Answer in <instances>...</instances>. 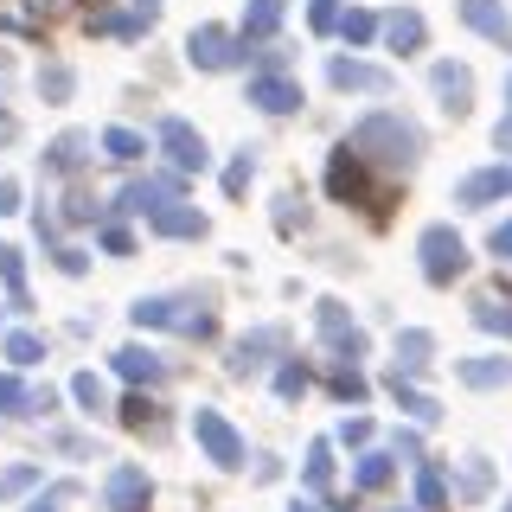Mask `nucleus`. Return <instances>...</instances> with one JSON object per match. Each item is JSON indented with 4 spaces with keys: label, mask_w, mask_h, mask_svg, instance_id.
<instances>
[{
    "label": "nucleus",
    "mask_w": 512,
    "mask_h": 512,
    "mask_svg": "<svg viewBox=\"0 0 512 512\" xmlns=\"http://www.w3.org/2000/svg\"><path fill=\"white\" fill-rule=\"evenodd\" d=\"M308 487H314V493H327V487H333V448H327V442H314V448H308Z\"/></svg>",
    "instance_id": "obj_30"
},
{
    "label": "nucleus",
    "mask_w": 512,
    "mask_h": 512,
    "mask_svg": "<svg viewBox=\"0 0 512 512\" xmlns=\"http://www.w3.org/2000/svg\"><path fill=\"white\" fill-rule=\"evenodd\" d=\"M148 416H154V404H148V397H128V404H122V423H148Z\"/></svg>",
    "instance_id": "obj_42"
},
{
    "label": "nucleus",
    "mask_w": 512,
    "mask_h": 512,
    "mask_svg": "<svg viewBox=\"0 0 512 512\" xmlns=\"http://www.w3.org/2000/svg\"><path fill=\"white\" fill-rule=\"evenodd\" d=\"M192 442H199L205 461H218V468H244V436H237L218 410H205V404L192 410Z\"/></svg>",
    "instance_id": "obj_3"
},
{
    "label": "nucleus",
    "mask_w": 512,
    "mask_h": 512,
    "mask_svg": "<svg viewBox=\"0 0 512 512\" xmlns=\"http://www.w3.org/2000/svg\"><path fill=\"white\" fill-rule=\"evenodd\" d=\"M461 20H468L480 39H493L500 52H512V20H506L500 0H461Z\"/></svg>",
    "instance_id": "obj_11"
},
{
    "label": "nucleus",
    "mask_w": 512,
    "mask_h": 512,
    "mask_svg": "<svg viewBox=\"0 0 512 512\" xmlns=\"http://www.w3.org/2000/svg\"><path fill=\"white\" fill-rule=\"evenodd\" d=\"M244 52H250V39L244 32H224V26H199L186 39V58L199 71H231V64H244Z\"/></svg>",
    "instance_id": "obj_4"
},
{
    "label": "nucleus",
    "mask_w": 512,
    "mask_h": 512,
    "mask_svg": "<svg viewBox=\"0 0 512 512\" xmlns=\"http://www.w3.org/2000/svg\"><path fill=\"white\" fill-rule=\"evenodd\" d=\"M340 20H346V13H340V0H314V7H308V26H314V32H333Z\"/></svg>",
    "instance_id": "obj_33"
},
{
    "label": "nucleus",
    "mask_w": 512,
    "mask_h": 512,
    "mask_svg": "<svg viewBox=\"0 0 512 512\" xmlns=\"http://www.w3.org/2000/svg\"><path fill=\"white\" fill-rule=\"evenodd\" d=\"M84 148H90V135H58V141H52V154H45V160H52L58 173H71L77 160H84Z\"/></svg>",
    "instance_id": "obj_29"
},
{
    "label": "nucleus",
    "mask_w": 512,
    "mask_h": 512,
    "mask_svg": "<svg viewBox=\"0 0 512 512\" xmlns=\"http://www.w3.org/2000/svg\"><path fill=\"white\" fill-rule=\"evenodd\" d=\"M160 148H167V160H173L180 173H205V167H212V154H205V135H199L192 122H180V116L160 122Z\"/></svg>",
    "instance_id": "obj_5"
},
{
    "label": "nucleus",
    "mask_w": 512,
    "mask_h": 512,
    "mask_svg": "<svg viewBox=\"0 0 512 512\" xmlns=\"http://www.w3.org/2000/svg\"><path fill=\"white\" fill-rule=\"evenodd\" d=\"M71 397H77V404H84L90 416H96V410H109V391H103V378H96V372H77V378H71Z\"/></svg>",
    "instance_id": "obj_28"
},
{
    "label": "nucleus",
    "mask_w": 512,
    "mask_h": 512,
    "mask_svg": "<svg viewBox=\"0 0 512 512\" xmlns=\"http://www.w3.org/2000/svg\"><path fill=\"white\" fill-rule=\"evenodd\" d=\"M487 487H493V468L487 461H468L461 468V500H487Z\"/></svg>",
    "instance_id": "obj_32"
},
{
    "label": "nucleus",
    "mask_w": 512,
    "mask_h": 512,
    "mask_svg": "<svg viewBox=\"0 0 512 512\" xmlns=\"http://www.w3.org/2000/svg\"><path fill=\"white\" fill-rule=\"evenodd\" d=\"M0 212H20V180H0Z\"/></svg>",
    "instance_id": "obj_45"
},
{
    "label": "nucleus",
    "mask_w": 512,
    "mask_h": 512,
    "mask_svg": "<svg viewBox=\"0 0 512 512\" xmlns=\"http://www.w3.org/2000/svg\"><path fill=\"white\" fill-rule=\"evenodd\" d=\"M39 90L52 96V103H64V96H71V71H64V64H52V71L39 77Z\"/></svg>",
    "instance_id": "obj_36"
},
{
    "label": "nucleus",
    "mask_w": 512,
    "mask_h": 512,
    "mask_svg": "<svg viewBox=\"0 0 512 512\" xmlns=\"http://www.w3.org/2000/svg\"><path fill=\"white\" fill-rule=\"evenodd\" d=\"M340 39H346V45H372V39H378V13L352 7L346 20H340Z\"/></svg>",
    "instance_id": "obj_27"
},
{
    "label": "nucleus",
    "mask_w": 512,
    "mask_h": 512,
    "mask_svg": "<svg viewBox=\"0 0 512 512\" xmlns=\"http://www.w3.org/2000/svg\"><path fill=\"white\" fill-rule=\"evenodd\" d=\"M429 84H436V96L455 109V116L468 109V96H474V77L461 71V64H436V71H429Z\"/></svg>",
    "instance_id": "obj_14"
},
{
    "label": "nucleus",
    "mask_w": 512,
    "mask_h": 512,
    "mask_svg": "<svg viewBox=\"0 0 512 512\" xmlns=\"http://www.w3.org/2000/svg\"><path fill=\"white\" fill-rule=\"evenodd\" d=\"M487 250L500 256V263H512V218L506 224H493V237H487Z\"/></svg>",
    "instance_id": "obj_40"
},
{
    "label": "nucleus",
    "mask_w": 512,
    "mask_h": 512,
    "mask_svg": "<svg viewBox=\"0 0 512 512\" xmlns=\"http://www.w3.org/2000/svg\"><path fill=\"white\" fill-rule=\"evenodd\" d=\"M320 333H327V340L340 346L346 359H359V352H365V333L346 320V308H340V301H320Z\"/></svg>",
    "instance_id": "obj_13"
},
{
    "label": "nucleus",
    "mask_w": 512,
    "mask_h": 512,
    "mask_svg": "<svg viewBox=\"0 0 512 512\" xmlns=\"http://www.w3.org/2000/svg\"><path fill=\"white\" fill-rule=\"evenodd\" d=\"M500 199H512V167H480V173H468V180L455 186V205H500Z\"/></svg>",
    "instance_id": "obj_8"
},
{
    "label": "nucleus",
    "mask_w": 512,
    "mask_h": 512,
    "mask_svg": "<svg viewBox=\"0 0 512 512\" xmlns=\"http://www.w3.org/2000/svg\"><path fill=\"white\" fill-rule=\"evenodd\" d=\"M26 487H39V468H13V474H0V500H13V493H26Z\"/></svg>",
    "instance_id": "obj_34"
},
{
    "label": "nucleus",
    "mask_w": 512,
    "mask_h": 512,
    "mask_svg": "<svg viewBox=\"0 0 512 512\" xmlns=\"http://www.w3.org/2000/svg\"><path fill=\"white\" fill-rule=\"evenodd\" d=\"M391 474H397V461H391V455H365L359 468H352V487H359V493H378Z\"/></svg>",
    "instance_id": "obj_25"
},
{
    "label": "nucleus",
    "mask_w": 512,
    "mask_h": 512,
    "mask_svg": "<svg viewBox=\"0 0 512 512\" xmlns=\"http://www.w3.org/2000/svg\"><path fill=\"white\" fill-rule=\"evenodd\" d=\"M0 282H7V308H26V263L13 244H0Z\"/></svg>",
    "instance_id": "obj_23"
},
{
    "label": "nucleus",
    "mask_w": 512,
    "mask_h": 512,
    "mask_svg": "<svg viewBox=\"0 0 512 512\" xmlns=\"http://www.w3.org/2000/svg\"><path fill=\"white\" fill-rule=\"evenodd\" d=\"M32 512H52V506H45V500H39V506H32Z\"/></svg>",
    "instance_id": "obj_48"
},
{
    "label": "nucleus",
    "mask_w": 512,
    "mask_h": 512,
    "mask_svg": "<svg viewBox=\"0 0 512 512\" xmlns=\"http://www.w3.org/2000/svg\"><path fill=\"white\" fill-rule=\"evenodd\" d=\"M455 372H461V384H474V391H500V384H512V359H461Z\"/></svg>",
    "instance_id": "obj_17"
},
{
    "label": "nucleus",
    "mask_w": 512,
    "mask_h": 512,
    "mask_svg": "<svg viewBox=\"0 0 512 512\" xmlns=\"http://www.w3.org/2000/svg\"><path fill=\"white\" fill-rule=\"evenodd\" d=\"M116 372L128 384H154V378H167V365H160V352H148V346H122L116 352Z\"/></svg>",
    "instance_id": "obj_15"
},
{
    "label": "nucleus",
    "mask_w": 512,
    "mask_h": 512,
    "mask_svg": "<svg viewBox=\"0 0 512 512\" xmlns=\"http://www.w3.org/2000/svg\"><path fill=\"white\" fill-rule=\"evenodd\" d=\"M474 320H480V327H493V333H512V314L500 308V301H480V308H474Z\"/></svg>",
    "instance_id": "obj_35"
},
{
    "label": "nucleus",
    "mask_w": 512,
    "mask_h": 512,
    "mask_svg": "<svg viewBox=\"0 0 512 512\" xmlns=\"http://www.w3.org/2000/svg\"><path fill=\"white\" fill-rule=\"evenodd\" d=\"M384 39H391V52H416V45H423V13H391V20H384Z\"/></svg>",
    "instance_id": "obj_22"
},
{
    "label": "nucleus",
    "mask_w": 512,
    "mask_h": 512,
    "mask_svg": "<svg viewBox=\"0 0 512 512\" xmlns=\"http://www.w3.org/2000/svg\"><path fill=\"white\" fill-rule=\"evenodd\" d=\"M52 256H58L64 276H84V250H52Z\"/></svg>",
    "instance_id": "obj_44"
},
{
    "label": "nucleus",
    "mask_w": 512,
    "mask_h": 512,
    "mask_svg": "<svg viewBox=\"0 0 512 512\" xmlns=\"http://www.w3.org/2000/svg\"><path fill=\"white\" fill-rule=\"evenodd\" d=\"M506 512H512V500H506Z\"/></svg>",
    "instance_id": "obj_49"
},
{
    "label": "nucleus",
    "mask_w": 512,
    "mask_h": 512,
    "mask_svg": "<svg viewBox=\"0 0 512 512\" xmlns=\"http://www.w3.org/2000/svg\"><path fill=\"white\" fill-rule=\"evenodd\" d=\"M340 442H346V448L372 442V416H352V423H340Z\"/></svg>",
    "instance_id": "obj_38"
},
{
    "label": "nucleus",
    "mask_w": 512,
    "mask_h": 512,
    "mask_svg": "<svg viewBox=\"0 0 512 512\" xmlns=\"http://www.w3.org/2000/svg\"><path fill=\"white\" fill-rule=\"evenodd\" d=\"M416 506H423V512H442L448 506V487H442V468H436V461H423V468H416Z\"/></svg>",
    "instance_id": "obj_24"
},
{
    "label": "nucleus",
    "mask_w": 512,
    "mask_h": 512,
    "mask_svg": "<svg viewBox=\"0 0 512 512\" xmlns=\"http://www.w3.org/2000/svg\"><path fill=\"white\" fill-rule=\"evenodd\" d=\"M288 512H314V506H308V500H295V506H288Z\"/></svg>",
    "instance_id": "obj_47"
},
{
    "label": "nucleus",
    "mask_w": 512,
    "mask_h": 512,
    "mask_svg": "<svg viewBox=\"0 0 512 512\" xmlns=\"http://www.w3.org/2000/svg\"><path fill=\"white\" fill-rule=\"evenodd\" d=\"M103 148H109V160H141L148 141H141L135 128H103Z\"/></svg>",
    "instance_id": "obj_26"
},
{
    "label": "nucleus",
    "mask_w": 512,
    "mask_h": 512,
    "mask_svg": "<svg viewBox=\"0 0 512 512\" xmlns=\"http://www.w3.org/2000/svg\"><path fill=\"white\" fill-rule=\"evenodd\" d=\"M327 186H333V199H359L365 180H359V160H352V148L333 154V173H327Z\"/></svg>",
    "instance_id": "obj_21"
},
{
    "label": "nucleus",
    "mask_w": 512,
    "mask_h": 512,
    "mask_svg": "<svg viewBox=\"0 0 512 512\" xmlns=\"http://www.w3.org/2000/svg\"><path fill=\"white\" fill-rule=\"evenodd\" d=\"M493 141H500V154H512V116H500V128H493Z\"/></svg>",
    "instance_id": "obj_46"
},
{
    "label": "nucleus",
    "mask_w": 512,
    "mask_h": 512,
    "mask_svg": "<svg viewBox=\"0 0 512 512\" xmlns=\"http://www.w3.org/2000/svg\"><path fill=\"white\" fill-rule=\"evenodd\" d=\"M506 96H512V84H506Z\"/></svg>",
    "instance_id": "obj_50"
},
{
    "label": "nucleus",
    "mask_w": 512,
    "mask_h": 512,
    "mask_svg": "<svg viewBox=\"0 0 512 512\" xmlns=\"http://www.w3.org/2000/svg\"><path fill=\"white\" fill-rule=\"evenodd\" d=\"M154 237H205V218L199 205H167V212H154Z\"/></svg>",
    "instance_id": "obj_16"
},
{
    "label": "nucleus",
    "mask_w": 512,
    "mask_h": 512,
    "mask_svg": "<svg viewBox=\"0 0 512 512\" xmlns=\"http://www.w3.org/2000/svg\"><path fill=\"white\" fill-rule=\"evenodd\" d=\"M391 397H397V404H404V410L416 416V423H436V416H442L436 397H423L416 384H404V372H391Z\"/></svg>",
    "instance_id": "obj_20"
},
{
    "label": "nucleus",
    "mask_w": 512,
    "mask_h": 512,
    "mask_svg": "<svg viewBox=\"0 0 512 512\" xmlns=\"http://www.w3.org/2000/svg\"><path fill=\"white\" fill-rule=\"evenodd\" d=\"M148 500H154V487H148V474H141L135 461H122V468L103 480V506L109 512H148Z\"/></svg>",
    "instance_id": "obj_7"
},
{
    "label": "nucleus",
    "mask_w": 512,
    "mask_h": 512,
    "mask_svg": "<svg viewBox=\"0 0 512 512\" xmlns=\"http://www.w3.org/2000/svg\"><path fill=\"white\" fill-rule=\"evenodd\" d=\"M276 391H282V397H301V391H308V372H301V365H282Z\"/></svg>",
    "instance_id": "obj_39"
},
{
    "label": "nucleus",
    "mask_w": 512,
    "mask_h": 512,
    "mask_svg": "<svg viewBox=\"0 0 512 512\" xmlns=\"http://www.w3.org/2000/svg\"><path fill=\"white\" fill-rule=\"evenodd\" d=\"M429 352H436V340H429L423 327L397 333V372H423V365H429Z\"/></svg>",
    "instance_id": "obj_19"
},
{
    "label": "nucleus",
    "mask_w": 512,
    "mask_h": 512,
    "mask_svg": "<svg viewBox=\"0 0 512 512\" xmlns=\"http://www.w3.org/2000/svg\"><path fill=\"white\" fill-rule=\"evenodd\" d=\"M327 84H333V90L384 96V90H391V71H378V64H359V58H333V64H327Z\"/></svg>",
    "instance_id": "obj_9"
},
{
    "label": "nucleus",
    "mask_w": 512,
    "mask_h": 512,
    "mask_svg": "<svg viewBox=\"0 0 512 512\" xmlns=\"http://www.w3.org/2000/svg\"><path fill=\"white\" fill-rule=\"evenodd\" d=\"M346 148L365 154V160H384V167H410V160L423 154V141H416V128L404 116H365L346 135Z\"/></svg>",
    "instance_id": "obj_1"
},
{
    "label": "nucleus",
    "mask_w": 512,
    "mask_h": 512,
    "mask_svg": "<svg viewBox=\"0 0 512 512\" xmlns=\"http://www.w3.org/2000/svg\"><path fill=\"white\" fill-rule=\"evenodd\" d=\"M167 205H180V180H141L122 192V212H141V218L167 212Z\"/></svg>",
    "instance_id": "obj_12"
},
{
    "label": "nucleus",
    "mask_w": 512,
    "mask_h": 512,
    "mask_svg": "<svg viewBox=\"0 0 512 512\" xmlns=\"http://www.w3.org/2000/svg\"><path fill=\"white\" fill-rule=\"evenodd\" d=\"M282 13H288V0H250L244 7V39H276Z\"/></svg>",
    "instance_id": "obj_18"
},
{
    "label": "nucleus",
    "mask_w": 512,
    "mask_h": 512,
    "mask_svg": "<svg viewBox=\"0 0 512 512\" xmlns=\"http://www.w3.org/2000/svg\"><path fill=\"white\" fill-rule=\"evenodd\" d=\"M333 384H340V397H352V404H359V397H365V378H359V372H340Z\"/></svg>",
    "instance_id": "obj_43"
},
{
    "label": "nucleus",
    "mask_w": 512,
    "mask_h": 512,
    "mask_svg": "<svg viewBox=\"0 0 512 512\" xmlns=\"http://www.w3.org/2000/svg\"><path fill=\"white\" fill-rule=\"evenodd\" d=\"M103 250H109V256H128V250H135V237H128L122 224H109V231H103Z\"/></svg>",
    "instance_id": "obj_41"
},
{
    "label": "nucleus",
    "mask_w": 512,
    "mask_h": 512,
    "mask_svg": "<svg viewBox=\"0 0 512 512\" xmlns=\"http://www.w3.org/2000/svg\"><path fill=\"white\" fill-rule=\"evenodd\" d=\"M135 327H173V333H186V340H205L212 333V314H180V301H135Z\"/></svg>",
    "instance_id": "obj_6"
},
{
    "label": "nucleus",
    "mask_w": 512,
    "mask_h": 512,
    "mask_svg": "<svg viewBox=\"0 0 512 512\" xmlns=\"http://www.w3.org/2000/svg\"><path fill=\"white\" fill-rule=\"evenodd\" d=\"M250 103L263 116H288V109H301V84H288L282 71H263V77H250Z\"/></svg>",
    "instance_id": "obj_10"
},
{
    "label": "nucleus",
    "mask_w": 512,
    "mask_h": 512,
    "mask_svg": "<svg viewBox=\"0 0 512 512\" xmlns=\"http://www.w3.org/2000/svg\"><path fill=\"white\" fill-rule=\"evenodd\" d=\"M416 256H423V276L429 282H455L461 269H468V244H461L448 224H429V231L416 237Z\"/></svg>",
    "instance_id": "obj_2"
},
{
    "label": "nucleus",
    "mask_w": 512,
    "mask_h": 512,
    "mask_svg": "<svg viewBox=\"0 0 512 512\" xmlns=\"http://www.w3.org/2000/svg\"><path fill=\"white\" fill-rule=\"evenodd\" d=\"M20 404H32V391L20 378H0V410H20Z\"/></svg>",
    "instance_id": "obj_37"
},
{
    "label": "nucleus",
    "mask_w": 512,
    "mask_h": 512,
    "mask_svg": "<svg viewBox=\"0 0 512 512\" xmlns=\"http://www.w3.org/2000/svg\"><path fill=\"white\" fill-rule=\"evenodd\" d=\"M7 359L13 365H39L45 359V340H39V333H7Z\"/></svg>",
    "instance_id": "obj_31"
}]
</instances>
